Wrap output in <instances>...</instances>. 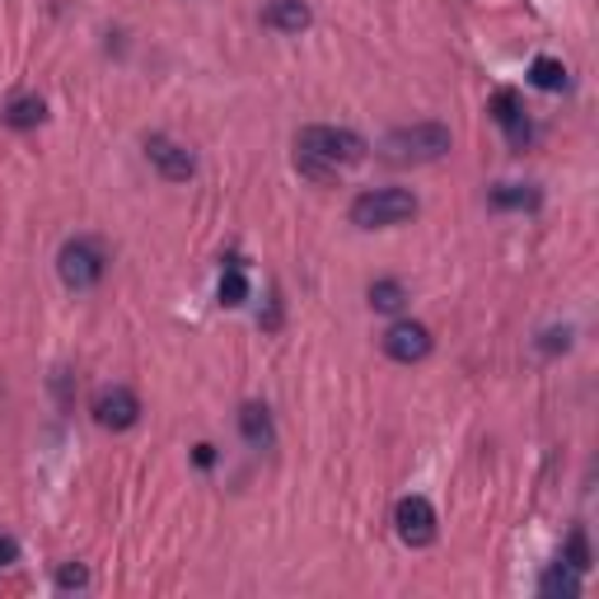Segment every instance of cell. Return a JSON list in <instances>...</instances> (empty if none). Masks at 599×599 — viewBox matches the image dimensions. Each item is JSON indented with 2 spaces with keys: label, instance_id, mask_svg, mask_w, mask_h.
Returning <instances> with one entry per match:
<instances>
[{
  "label": "cell",
  "instance_id": "obj_1",
  "mask_svg": "<svg viewBox=\"0 0 599 599\" xmlns=\"http://www.w3.org/2000/svg\"><path fill=\"white\" fill-rule=\"evenodd\" d=\"M365 136L347 132V127H305L295 136V165L309 173V179H332L347 165L365 160Z\"/></svg>",
  "mask_w": 599,
  "mask_h": 599
},
{
  "label": "cell",
  "instance_id": "obj_2",
  "mask_svg": "<svg viewBox=\"0 0 599 599\" xmlns=\"http://www.w3.org/2000/svg\"><path fill=\"white\" fill-rule=\"evenodd\" d=\"M380 150L394 165H431L450 150V127H440V122H412V127H398L384 136Z\"/></svg>",
  "mask_w": 599,
  "mask_h": 599
},
{
  "label": "cell",
  "instance_id": "obj_3",
  "mask_svg": "<svg viewBox=\"0 0 599 599\" xmlns=\"http://www.w3.org/2000/svg\"><path fill=\"white\" fill-rule=\"evenodd\" d=\"M408 216H417V197L408 188H375L351 202V225H361V230H384V225H398Z\"/></svg>",
  "mask_w": 599,
  "mask_h": 599
},
{
  "label": "cell",
  "instance_id": "obj_4",
  "mask_svg": "<svg viewBox=\"0 0 599 599\" xmlns=\"http://www.w3.org/2000/svg\"><path fill=\"white\" fill-rule=\"evenodd\" d=\"M57 272H61V281L70 291H90L103 276V249L94 239H70L61 249V258H57Z\"/></svg>",
  "mask_w": 599,
  "mask_h": 599
},
{
  "label": "cell",
  "instance_id": "obj_5",
  "mask_svg": "<svg viewBox=\"0 0 599 599\" xmlns=\"http://www.w3.org/2000/svg\"><path fill=\"white\" fill-rule=\"evenodd\" d=\"M394 530L398 539L408 543V549H427V543H436V510L427 497H403L394 506Z\"/></svg>",
  "mask_w": 599,
  "mask_h": 599
},
{
  "label": "cell",
  "instance_id": "obj_6",
  "mask_svg": "<svg viewBox=\"0 0 599 599\" xmlns=\"http://www.w3.org/2000/svg\"><path fill=\"white\" fill-rule=\"evenodd\" d=\"M90 412H94V421L103 431H127V427H136V417H140V398L132 389H117V384H113V389L94 394Z\"/></svg>",
  "mask_w": 599,
  "mask_h": 599
},
{
  "label": "cell",
  "instance_id": "obj_7",
  "mask_svg": "<svg viewBox=\"0 0 599 599\" xmlns=\"http://www.w3.org/2000/svg\"><path fill=\"white\" fill-rule=\"evenodd\" d=\"M384 357L403 361V365L427 361V357H431V332H427V324H412V319L394 324L389 332H384Z\"/></svg>",
  "mask_w": 599,
  "mask_h": 599
},
{
  "label": "cell",
  "instance_id": "obj_8",
  "mask_svg": "<svg viewBox=\"0 0 599 599\" xmlns=\"http://www.w3.org/2000/svg\"><path fill=\"white\" fill-rule=\"evenodd\" d=\"M146 155H150V165L160 169L169 183H188L192 173H197V160H192V150L179 146V140H169V136H150V140H146Z\"/></svg>",
  "mask_w": 599,
  "mask_h": 599
},
{
  "label": "cell",
  "instance_id": "obj_9",
  "mask_svg": "<svg viewBox=\"0 0 599 599\" xmlns=\"http://www.w3.org/2000/svg\"><path fill=\"white\" fill-rule=\"evenodd\" d=\"M491 117L506 127V136H510V146H516V150L530 146L534 127H530V117H524V103H520L516 90H497V94H491Z\"/></svg>",
  "mask_w": 599,
  "mask_h": 599
},
{
  "label": "cell",
  "instance_id": "obj_10",
  "mask_svg": "<svg viewBox=\"0 0 599 599\" xmlns=\"http://www.w3.org/2000/svg\"><path fill=\"white\" fill-rule=\"evenodd\" d=\"M309 5L305 0H272L268 10H262V24L276 29V33H300V29H309Z\"/></svg>",
  "mask_w": 599,
  "mask_h": 599
},
{
  "label": "cell",
  "instance_id": "obj_11",
  "mask_svg": "<svg viewBox=\"0 0 599 599\" xmlns=\"http://www.w3.org/2000/svg\"><path fill=\"white\" fill-rule=\"evenodd\" d=\"M239 431H244V440H249L253 450H272V440H276L272 412L262 408V403H244V408H239Z\"/></svg>",
  "mask_w": 599,
  "mask_h": 599
},
{
  "label": "cell",
  "instance_id": "obj_12",
  "mask_svg": "<svg viewBox=\"0 0 599 599\" xmlns=\"http://www.w3.org/2000/svg\"><path fill=\"white\" fill-rule=\"evenodd\" d=\"M47 117V103L38 94H20V99H10L5 109H0V122L14 132H29V127H38V122Z\"/></svg>",
  "mask_w": 599,
  "mask_h": 599
},
{
  "label": "cell",
  "instance_id": "obj_13",
  "mask_svg": "<svg viewBox=\"0 0 599 599\" xmlns=\"http://www.w3.org/2000/svg\"><path fill=\"white\" fill-rule=\"evenodd\" d=\"M491 206L501 211H524V206H539V188H524V183H497L491 188Z\"/></svg>",
  "mask_w": 599,
  "mask_h": 599
},
{
  "label": "cell",
  "instance_id": "obj_14",
  "mask_svg": "<svg viewBox=\"0 0 599 599\" xmlns=\"http://www.w3.org/2000/svg\"><path fill=\"white\" fill-rule=\"evenodd\" d=\"M539 590H543V595H562V599H572V595H580V572H576V567H553V572H543Z\"/></svg>",
  "mask_w": 599,
  "mask_h": 599
},
{
  "label": "cell",
  "instance_id": "obj_15",
  "mask_svg": "<svg viewBox=\"0 0 599 599\" xmlns=\"http://www.w3.org/2000/svg\"><path fill=\"white\" fill-rule=\"evenodd\" d=\"M530 80L539 84V90H562V84H567V66H562L557 57H534Z\"/></svg>",
  "mask_w": 599,
  "mask_h": 599
},
{
  "label": "cell",
  "instance_id": "obj_16",
  "mask_svg": "<svg viewBox=\"0 0 599 599\" xmlns=\"http://www.w3.org/2000/svg\"><path fill=\"white\" fill-rule=\"evenodd\" d=\"M403 300H408V291H403L398 281H375V286H370V305H375L380 314L403 309Z\"/></svg>",
  "mask_w": 599,
  "mask_h": 599
},
{
  "label": "cell",
  "instance_id": "obj_17",
  "mask_svg": "<svg viewBox=\"0 0 599 599\" xmlns=\"http://www.w3.org/2000/svg\"><path fill=\"white\" fill-rule=\"evenodd\" d=\"M244 300H249V281H244L239 268H230V272L221 276V305L235 309V305H244Z\"/></svg>",
  "mask_w": 599,
  "mask_h": 599
},
{
  "label": "cell",
  "instance_id": "obj_18",
  "mask_svg": "<svg viewBox=\"0 0 599 599\" xmlns=\"http://www.w3.org/2000/svg\"><path fill=\"white\" fill-rule=\"evenodd\" d=\"M567 557H572L567 567H576V572H590V549H586V534H580V530L572 534V549H567Z\"/></svg>",
  "mask_w": 599,
  "mask_h": 599
},
{
  "label": "cell",
  "instance_id": "obj_19",
  "mask_svg": "<svg viewBox=\"0 0 599 599\" xmlns=\"http://www.w3.org/2000/svg\"><path fill=\"white\" fill-rule=\"evenodd\" d=\"M57 586L61 590H84V586H90V572H84V567H61L57 572Z\"/></svg>",
  "mask_w": 599,
  "mask_h": 599
},
{
  "label": "cell",
  "instance_id": "obj_20",
  "mask_svg": "<svg viewBox=\"0 0 599 599\" xmlns=\"http://www.w3.org/2000/svg\"><path fill=\"white\" fill-rule=\"evenodd\" d=\"M539 347H543V351H567V347H572V332H567V328H553V332H543Z\"/></svg>",
  "mask_w": 599,
  "mask_h": 599
},
{
  "label": "cell",
  "instance_id": "obj_21",
  "mask_svg": "<svg viewBox=\"0 0 599 599\" xmlns=\"http://www.w3.org/2000/svg\"><path fill=\"white\" fill-rule=\"evenodd\" d=\"M197 464L211 468V464H216V450H211V445H197Z\"/></svg>",
  "mask_w": 599,
  "mask_h": 599
},
{
  "label": "cell",
  "instance_id": "obj_22",
  "mask_svg": "<svg viewBox=\"0 0 599 599\" xmlns=\"http://www.w3.org/2000/svg\"><path fill=\"white\" fill-rule=\"evenodd\" d=\"M14 557V543L10 539H0V562H10Z\"/></svg>",
  "mask_w": 599,
  "mask_h": 599
}]
</instances>
